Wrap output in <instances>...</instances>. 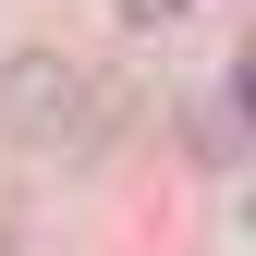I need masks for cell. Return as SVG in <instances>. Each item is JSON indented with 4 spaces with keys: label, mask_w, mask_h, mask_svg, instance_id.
Here are the masks:
<instances>
[{
    "label": "cell",
    "mask_w": 256,
    "mask_h": 256,
    "mask_svg": "<svg viewBox=\"0 0 256 256\" xmlns=\"http://www.w3.org/2000/svg\"><path fill=\"white\" fill-rule=\"evenodd\" d=\"M74 98H86V61H61V49H12L0 61V122H12L24 146H49L61 122H74Z\"/></svg>",
    "instance_id": "cell-1"
},
{
    "label": "cell",
    "mask_w": 256,
    "mask_h": 256,
    "mask_svg": "<svg viewBox=\"0 0 256 256\" xmlns=\"http://www.w3.org/2000/svg\"><path fill=\"white\" fill-rule=\"evenodd\" d=\"M122 122H134V86H98V74H86V98H74V122H61V158H110L122 146Z\"/></svg>",
    "instance_id": "cell-2"
},
{
    "label": "cell",
    "mask_w": 256,
    "mask_h": 256,
    "mask_svg": "<svg viewBox=\"0 0 256 256\" xmlns=\"http://www.w3.org/2000/svg\"><path fill=\"white\" fill-rule=\"evenodd\" d=\"M183 12V0H122V24H171Z\"/></svg>",
    "instance_id": "cell-3"
},
{
    "label": "cell",
    "mask_w": 256,
    "mask_h": 256,
    "mask_svg": "<svg viewBox=\"0 0 256 256\" xmlns=\"http://www.w3.org/2000/svg\"><path fill=\"white\" fill-rule=\"evenodd\" d=\"M0 256H12V244H0Z\"/></svg>",
    "instance_id": "cell-4"
}]
</instances>
